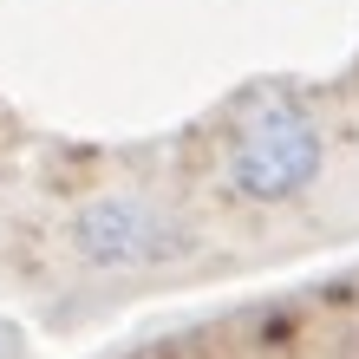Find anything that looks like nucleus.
<instances>
[{"label": "nucleus", "mask_w": 359, "mask_h": 359, "mask_svg": "<svg viewBox=\"0 0 359 359\" xmlns=\"http://www.w3.org/2000/svg\"><path fill=\"white\" fill-rule=\"evenodd\" d=\"M313 170H320V137H313V124L294 111V104H262L255 118L242 124L236 137V157H229V177H236L242 196H294Z\"/></svg>", "instance_id": "1"}, {"label": "nucleus", "mask_w": 359, "mask_h": 359, "mask_svg": "<svg viewBox=\"0 0 359 359\" xmlns=\"http://www.w3.org/2000/svg\"><path fill=\"white\" fill-rule=\"evenodd\" d=\"M72 242H79V255H86V262L124 268V262H151L157 248H163V222L144 203H131V196H104L92 209H79Z\"/></svg>", "instance_id": "2"}]
</instances>
